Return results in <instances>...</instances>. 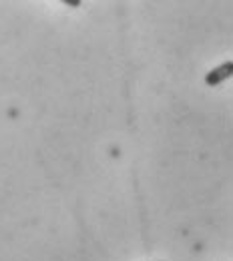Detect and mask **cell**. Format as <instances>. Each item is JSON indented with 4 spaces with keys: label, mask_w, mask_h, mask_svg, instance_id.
Here are the masks:
<instances>
[{
    "label": "cell",
    "mask_w": 233,
    "mask_h": 261,
    "mask_svg": "<svg viewBox=\"0 0 233 261\" xmlns=\"http://www.w3.org/2000/svg\"><path fill=\"white\" fill-rule=\"evenodd\" d=\"M65 4H68V6H79L81 2H76V0H74V2H70V0H65Z\"/></svg>",
    "instance_id": "2"
},
{
    "label": "cell",
    "mask_w": 233,
    "mask_h": 261,
    "mask_svg": "<svg viewBox=\"0 0 233 261\" xmlns=\"http://www.w3.org/2000/svg\"><path fill=\"white\" fill-rule=\"evenodd\" d=\"M231 74H233V63L227 61V63L219 65L217 68H213L211 72H207V74H205V83H207L209 87H215V85L223 83L225 79H229Z\"/></svg>",
    "instance_id": "1"
}]
</instances>
